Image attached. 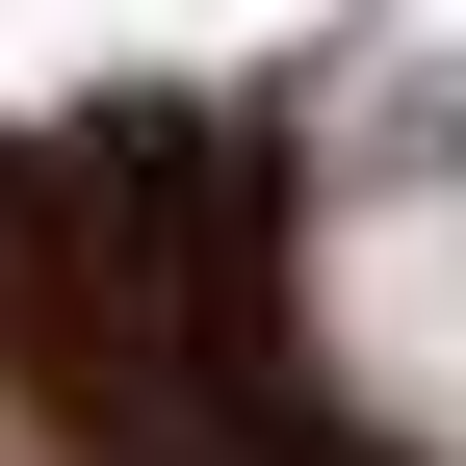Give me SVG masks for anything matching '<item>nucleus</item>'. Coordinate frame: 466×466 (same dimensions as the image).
Here are the masks:
<instances>
[{
	"label": "nucleus",
	"mask_w": 466,
	"mask_h": 466,
	"mask_svg": "<svg viewBox=\"0 0 466 466\" xmlns=\"http://www.w3.org/2000/svg\"><path fill=\"white\" fill-rule=\"evenodd\" d=\"M337 337H363L389 415L466 441V130L441 156H363V208H337Z\"/></svg>",
	"instance_id": "1"
}]
</instances>
